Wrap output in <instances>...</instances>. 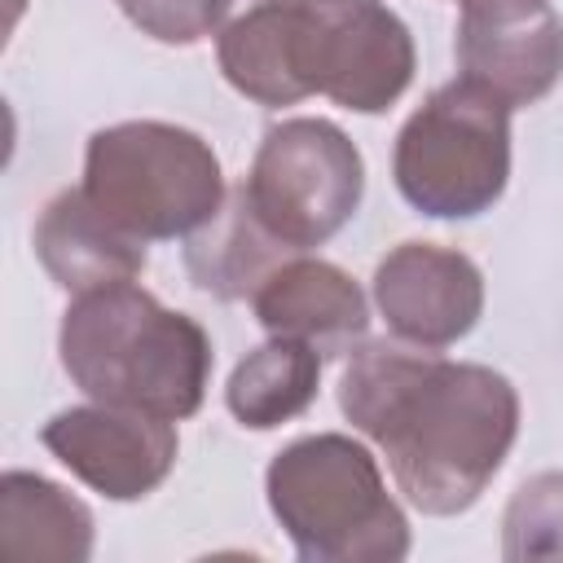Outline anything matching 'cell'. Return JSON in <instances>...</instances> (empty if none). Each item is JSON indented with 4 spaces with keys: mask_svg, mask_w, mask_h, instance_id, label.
<instances>
[{
    "mask_svg": "<svg viewBox=\"0 0 563 563\" xmlns=\"http://www.w3.org/2000/svg\"><path fill=\"white\" fill-rule=\"evenodd\" d=\"M242 194L277 242L290 251H312L356 216L365 194V158L330 119H282L264 132Z\"/></svg>",
    "mask_w": 563,
    "mask_h": 563,
    "instance_id": "obj_6",
    "label": "cell"
},
{
    "mask_svg": "<svg viewBox=\"0 0 563 563\" xmlns=\"http://www.w3.org/2000/svg\"><path fill=\"white\" fill-rule=\"evenodd\" d=\"M400 198L431 220H475L510 180V106L471 79L440 84L396 132Z\"/></svg>",
    "mask_w": 563,
    "mask_h": 563,
    "instance_id": "obj_5",
    "label": "cell"
},
{
    "mask_svg": "<svg viewBox=\"0 0 563 563\" xmlns=\"http://www.w3.org/2000/svg\"><path fill=\"white\" fill-rule=\"evenodd\" d=\"M501 554L510 563L563 559V471H541L510 493L501 519Z\"/></svg>",
    "mask_w": 563,
    "mask_h": 563,
    "instance_id": "obj_17",
    "label": "cell"
},
{
    "mask_svg": "<svg viewBox=\"0 0 563 563\" xmlns=\"http://www.w3.org/2000/svg\"><path fill=\"white\" fill-rule=\"evenodd\" d=\"M132 26H141L150 40L189 48L202 35H211V0H114Z\"/></svg>",
    "mask_w": 563,
    "mask_h": 563,
    "instance_id": "obj_18",
    "label": "cell"
},
{
    "mask_svg": "<svg viewBox=\"0 0 563 563\" xmlns=\"http://www.w3.org/2000/svg\"><path fill=\"white\" fill-rule=\"evenodd\" d=\"M457 75L506 101L510 110L541 101L563 79V18L554 9L519 22L457 18Z\"/></svg>",
    "mask_w": 563,
    "mask_h": 563,
    "instance_id": "obj_13",
    "label": "cell"
},
{
    "mask_svg": "<svg viewBox=\"0 0 563 563\" xmlns=\"http://www.w3.org/2000/svg\"><path fill=\"white\" fill-rule=\"evenodd\" d=\"M290 255H303V251H290L260 224L242 185L224 198V207L198 233L185 238V268H189L194 286L224 303L251 299L264 286V277L277 264H286Z\"/></svg>",
    "mask_w": 563,
    "mask_h": 563,
    "instance_id": "obj_14",
    "label": "cell"
},
{
    "mask_svg": "<svg viewBox=\"0 0 563 563\" xmlns=\"http://www.w3.org/2000/svg\"><path fill=\"white\" fill-rule=\"evenodd\" d=\"M339 409L383 449L405 501L435 519L471 510L519 435V391L506 374L400 339L352 352Z\"/></svg>",
    "mask_w": 563,
    "mask_h": 563,
    "instance_id": "obj_1",
    "label": "cell"
},
{
    "mask_svg": "<svg viewBox=\"0 0 563 563\" xmlns=\"http://www.w3.org/2000/svg\"><path fill=\"white\" fill-rule=\"evenodd\" d=\"M264 493L303 563H396L409 554V519L374 453L352 435L290 440L268 462Z\"/></svg>",
    "mask_w": 563,
    "mask_h": 563,
    "instance_id": "obj_3",
    "label": "cell"
},
{
    "mask_svg": "<svg viewBox=\"0 0 563 563\" xmlns=\"http://www.w3.org/2000/svg\"><path fill=\"white\" fill-rule=\"evenodd\" d=\"M0 545L18 559L84 563L92 554V510L35 471H4Z\"/></svg>",
    "mask_w": 563,
    "mask_h": 563,
    "instance_id": "obj_15",
    "label": "cell"
},
{
    "mask_svg": "<svg viewBox=\"0 0 563 563\" xmlns=\"http://www.w3.org/2000/svg\"><path fill=\"white\" fill-rule=\"evenodd\" d=\"M251 308L273 339H299L321 356H347L369 334L365 290L352 282V273L308 251L277 264L251 295Z\"/></svg>",
    "mask_w": 563,
    "mask_h": 563,
    "instance_id": "obj_10",
    "label": "cell"
},
{
    "mask_svg": "<svg viewBox=\"0 0 563 563\" xmlns=\"http://www.w3.org/2000/svg\"><path fill=\"white\" fill-rule=\"evenodd\" d=\"M321 352L299 343V339H273L246 352L229 383H224V405L229 413L251 427V431H273L290 418H299L317 400L321 383Z\"/></svg>",
    "mask_w": 563,
    "mask_h": 563,
    "instance_id": "obj_16",
    "label": "cell"
},
{
    "mask_svg": "<svg viewBox=\"0 0 563 563\" xmlns=\"http://www.w3.org/2000/svg\"><path fill=\"white\" fill-rule=\"evenodd\" d=\"M57 352L62 369L88 400L141 409L167 422L202 409L216 365L198 317L163 308L136 282L75 295L62 312Z\"/></svg>",
    "mask_w": 563,
    "mask_h": 563,
    "instance_id": "obj_2",
    "label": "cell"
},
{
    "mask_svg": "<svg viewBox=\"0 0 563 563\" xmlns=\"http://www.w3.org/2000/svg\"><path fill=\"white\" fill-rule=\"evenodd\" d=\"M79 189L106 220L141 242L189 238L229 198L211 141L163 119L97 128L84 150Z\"/></svg>",
    "mask_w": 563,
    "mask_h": 563,
    "instance_id": "obj_4",
    "label": "cell"
},
{
    "mask_svg": "<svg viewBox=\"0 0 563 563\" xmlns=\"http://www.w3.org/2000/svg\"><path fill=\"white\" fill-rule=\"evenodd\" d=\"M462 22H519L550 9V0H457Z\"/></svg>",
    "mask_w": 563,
    "mask_h": 563,
    "instance_id": "obj_19",
    "label": "cell"
},
{
    "mask_svg": "<svg viewBox=\"0 0 563 563\" xmlns=\"http://www.w3.org/2000/svg\"><path fill=\"white\" fill-rule=\"evenodd\" d=\"M303 0H211V40L220 75L255 106H299Z\"/></svg>",
    "mask_w": 563,
    "mask_h": 563,
    "instance_id": "obj_11",
    "label": "cell"
},
{
    "mask_svg": "<svg viewBox=\"0 0 563 563\" xmlns=\"http://www.w3.org/2000/svg\"><path fill=\"white\" fill-rule=\"evenodd\" d=\"M35 260L44 264V273L70 290V295H88L114 282H136L145 273V246L141 238L123 233L114 220H106L88 194L62 189L57 198L44 202L35 233H31Z\"/></svg>",
    "mask_w": 563,
    "mask_h": 563,
    "instance_id": "obj_12",
    "label": "cell"
},
{
    "mask_svg": "<svg viewBox=\"0 0 563 563\" xmlns=\"http://www.w3.org/2000/svg\"><path fill=\"white\" fill-rule=\"evenodd\" d=\"M413 70V35L387 0H303L299 75L308 97L383 114L405 97Z\"/></svg>",
    "mask_w": 563,
    "mask_h": 563,
    "instance_id": "obj_7",
    "label": "cell"
},
{
    "mask_svg": "<svg viewBox=\"0 0 563 563\" xmlns=\"http://www.w3.org/2000/svg\"><path fill=\"white\" fill-rule=\"evenodd\" d=\"M374 308L400 343L453 347L484 312L479 264L440 242H400L374 268Z\"/></svg>",
    "mask_w": 563,
    "mask_h": 563,
    "instance_id": "obj_9",
    "label": "cell"
},
{
    "mask_svg": "<svg viewBox=\"0 0 563 563\" xmlns=\"http://www.w3.org/2000/svg\"><path fill=\"white\" fill-rule=\"evenodd\" d=\"M44 449L106 501L150 497L176 466V427L167 418L119 409V405H75L44 422Z\"/></svg>",
    "mask_w": 563,
    "mask_h": 563,
    "instance_id": "obj_8",
    "label": "cell"
}]
</instances>
